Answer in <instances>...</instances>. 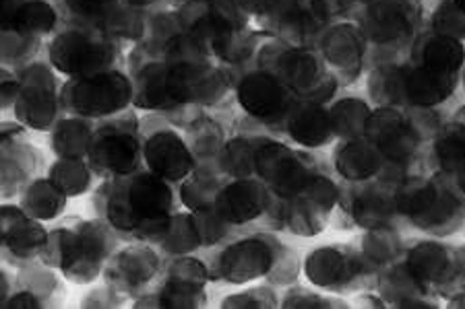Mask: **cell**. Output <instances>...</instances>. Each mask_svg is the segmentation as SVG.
Listing matches in <instances>:
<instances>
[{"label":"cell","mask_w":465,"mask_h":309,"mask_svg":"<svg viewBox=\"0 0 465 309\" xmlns=\"http://www.w3.org/2000/svg\"><path fill=\"white\" fill-rule=\"evenodd\" d=\"M64 108L84 118H104L123 111L133 101V82L120 71L108 69L74 77L60 93Z\"/></svg>","instance_id":"1"},{"label":"cell","mask_w":465,"mask_h":309,"mask_svg":"<svg viewBox=\"0 0 465 309\" xmlns=\"http://www.w3.org/2000/svg\"><path fill=\"white\" fill-rule=\"evenodd\" d=\"M50 60L58 72L84 77L108 71L116 60V46L100 27H73L52 40Z\"/></svg>","instance_id":"2"},{"label":"cell","mask_w":465,"mask_h":309,"mask_svg":"<svg viewBox=\"0 0 465 309\" xmlns=\"http://www.w3.org/2000/svg\"><path fill=\"white\" fill-rule=\"evenodd\" d=\"M21 92L15 101V114L21 122L46 130L58 114L56 79L44 64H32L19 74Z\"/></svg>","instance_id":"3"},{"label":"cell","mask_w":465,"mask_h":309,"mask_svg":"<svg viewBox=\"0 0 465 309\" xmlns=\"http://www.w3.org/2000/svg\"><path fill=\"white\" fill-rule=\"evenodd\" d=\"M290 87L272 72L257 71L246 74L238 85V101L251 116L272 120L288 114L292 108Z\"/></svg>","instance_id":"4"},{"label":"cell","mask_w":465,"mask_h":309,"mask_svg":"<svg viewBox=\"0 0 465 309\" xmlns=\"http://www.w3.org/2000/svg\"><path fill=\"white\" fill-rule=\"evenodd\" d=\"M414 17L408 0H371L364 11L362 34L377 43H389L408 35Z\"/></svg>","instance_id":"5"},{"label":"cell","mask_w":465,"mask_h":309,"mask_svg":"<svg viewBox=\"0 0 465 309\" xmlns=\"http://www.w3.org/2000/svg\"><path fill=\"white\" fill-rule=\"evenodd\" d=\"M141 155L139 140L133 130L124 128H100L95 132L89 157L97 168H106L114 171H131L137 168Z\"/></svg>","instance_id":"6"},{"label":"cell","mask_w":465,"mask_h":309,"mask_svg":"<svg viewBox=\"0 0 465 309\" xmlns=\"http://www.w3.org/2000/svg\"><path fill=\"white\" fill-rule=\"evenodd\" d=\"M145 159L162 176L180 178L193 168V157L184 140L172 130L155 132L145 145Z\"/></svg>","instance_id":"7"},{"label":"cell","mask_w":465,"mask_h":309,"mask_svg":"<svg viewBox=\"0 0 465 309\" xmlns=\"http://www.w3.org/2000/svg\"><path fill=\"white\" fill-rule=\"evenodd\" d=\"M457 85V74L434 72L426 66H414L406 71V82H403V93L410 103L418 108H430V105L442 103L451 97Z\"/></svg>","instance_id":"8"},{"label":"cell","mask_w":465,"mask_h":309,"mask_svg":"<svg viewBox=\"0 0 465 309\" xmlns=\"http://www.w3.org/2000/svg\"><path fill=\"white\" fill-rule=\"evenodd\" d=\"M288 130L302 145H322L331 139V116L317 101L302 100L288 111Z\"/></svg>","instance_id":"9"},{"label":"cell","mask_w":465,"mask_h":309,"mask_svg":"<svg viewBox=\"0 0 465 309\" xmlns=\"http://www.w3.org/2000/svg\"><path fill=\"white\" fill-rule=\"evenodd\" d=\"M133 101L145 110L176 105L168 85V64L163 60H153L137 72L133 81Z\"/></svg>","instance_id":"10"},{"label":"cell","mask_w":465,"mask_h":309,"mask_svg":"<svg viewBox=\"0 0 465 309\" xmlns=\"http://www.w3.org/2000/svg\"><path fill=\"white\" fill-rule=\"evenodd\" d=\"M364 50V34L348 25L331 29L322 40V52H325L327 63L331 64V69H337V72L358 69L362 64Z\"/></svg>","instance_id":"11"},{"label":"cell","mask_w":465,"mask_h":309,"mask_svg":"<svg viewBox=\"0 0 465 309\" xmlns=\"http://www.w3.org/2000/svg\"><path fill=\"white\" fill-rule=\"evenodd\" d=\"M422 52V60L420 66H426L434 72H445V74H457L465 63V48L461 40L455 37L434 34L426 37L424 46L420 48Z\"/></svg>","instance_id":"12"},{"label":"cell","mask_w":465,"mask_h":309,"mask_svg":"<svg viewBox=\"0 0 465 309\" xmlns=\"http://www.w3.org/2000/svg\"><path fill=\"white\" fill-rule=\"evenodd\" d=\"M94 128L87 118H66L54 128V150L63 157H81L89 153L94 142Z\"/></svg>","instance_id":"13"},{"label":"cell","mask_w":465,"mask_h":309,"mask_svg":"<svg viewBox=\"0 0 465 309\" xmlns=\"http://www.w3.org/2000/svg\"><path fill=\"white\" fill-rule=\"evenodd\" d=\"M58 24V14L54 6L44 3V0H25L19 13L15 14L13 24L6 27H17L25 34L34 35H46L54 32Z\"/></svg>","instance_id":"14"},{"label":"cell","mask_w":465,"mask_h":309,"mask_svg":"<svg viewBox=\"0 0 465 309\" xmlns=\"http://www.w3.org/2000/svg\"><path fill=\"white\" fill-rule=\"evenodd\" d=\"M329 116H331L333 134H346V137L356 139L366 132V122H369L371 111L362 101L343 100L335 105Z\"/></svg>","instance_id":"15"},{"label":"cell","mask_w":465,"mask_h":309,"mask_svg":"<svg viewBox=\"0 0 465 309\" xmlns=\"http://www.w3.org/2000/svg\"><path fill=\"white\" fill-rule=\"evenodd\" d=\"M37 48V35L25 34L17 27H3V60L6 64H21Z\"/></svg>","instance_id":"16"},{"label":"cell","mask_w":465,"mask_h":309,"mask_svg":"<svg viewBox=\"0 0 465 309\" xmlns=\"http://www.w3.org/2000/svg\"><path fill=\"white\" fill-rule=\"evenodd\" d=\"M118 0H64L66 9L74 19L84 21L87 25H97L104 14H106Z\"/></svg>","instance_id":"17"},{"label":"cell","mask_w":465,"mask_h":309,"mask_svg":"<svg viewBox=\"0 0 465 309\" xmlns=\"http://www.w3.org/2000/svg\"><path fill=\"white\" fill-rule=\"evenodd\" d=\"M126 5L134 6V9H143V6H149V5H155L160 3V0H124Z\"/></svg>","instance_id":"18"},{"label":"cell","mask_w":465,"mask_h":309,"mask_svg":"<svg viewBox=\"0 0 465 309\" xmlns=\"http://www.w3.org/2000/svg\"><path fill=\"white\" fill-rule=\"evenodd\" d=\"M451 3L457 6V9L465 13V0H451Z\"/></svg>","instance_id":"19"}]
</instances>
